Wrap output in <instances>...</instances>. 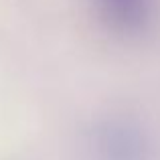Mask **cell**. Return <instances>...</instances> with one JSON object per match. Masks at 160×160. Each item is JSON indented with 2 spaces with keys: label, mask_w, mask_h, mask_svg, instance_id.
I'll list each match as a JSON object with an SVG mask.
<instances>
[{
  "label": "cell",
  "mask_w": 160,
  "mask_h": 160,
  "mask_svg": "<svg viewBox=\"0 0 160 160\" xmlns=\"http://www.w3.org/2000/svg\"><path fill=\"white\" fill-rule=\"evenodd\" d=\"M112 8V12L118 16L120 20H138L144 12V0H106Z\"/></svg>",
  "instance_id": "6da1fadb"
}]
</instances>
